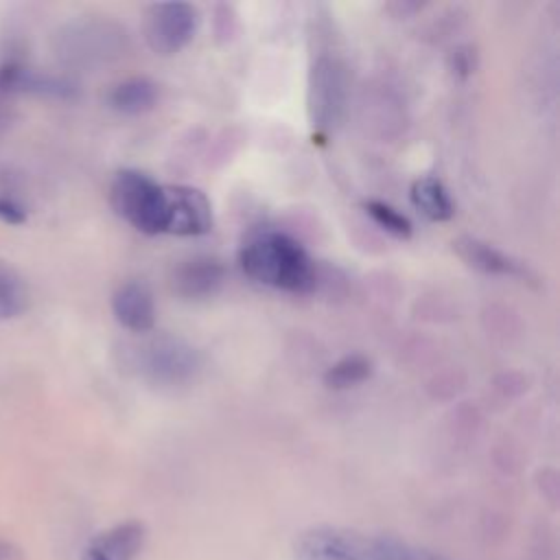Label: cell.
<instances>
[{
    "label": "cell",
    "mask_w": 560,
    "mask_h": 560,
    "mask_svg": "<svg viewBox=\"0 0 560 560\" xmlns=\"http://www.w3.org/2000/svg\"><path fill=\"white\" fill-rule=\"evenodd\" d=\"M241 269L258 284L308 293L315 289V265L300 241L280 230L252 232L238 252Z\"/></svg>",
    "instance_id": "1"
},
{
    "label": "cell",
    "mask_w": 560,
    "mask_h": 560,
    "mask_svg": "<svg viewBox=\"0 0 560 560\" xmlns=\"http://www.w3.org/2000/svg\"><path fill=\"white\" fill-rule=\"evenodd\" d=\"M109 203L114 212L142 234L166 232L168 201L166 186L138 168H122L109 184Z\"/></svg>",
    "instance_id": "2"
},
{
    "label": "cell",
    "mask_w": 560,
    "mask_h": 560,
    "mask_svg": "<svg viewBox=\"0 0 560 560\" xmlns=\"http://www.w3.org/2000/svg\"><path fill=\"white\" fill-rule=\"evenodd\" d=\"M293 560H389V536L339 525H313L298 534Z\"/></svg>",
    "instance_id": "3"
},
{
    "label": "cell",
    "mask_w": 560,
    "mask_h": 560,
    "mask_svg": "<svg viewBox=\"0 0 560 560\" xmlns=\"http://www.w3.org/2000/svg\"><path fill=\"white\" fill-rule=\"evenodd\" d=\"M138 372L153 385H184L201 370V354L186 339L175 335H155L136 350Z\"/></svg>",
    "instance_id": "4"
},
{
    "label": "cell",
    "mask_w": 560,
    "mask_h": 560,
    "mask_svg": "<svg viewBox=\"0 0 560 560\" xmlns=\"http://www.w3.org/2000/svg\"><path fill=\"white\" fill-rule=\"evenodd\" d=\"M348 68L337 55L322 52L311 66L306 107L317 131H330L339 125L348 105Z\"/></svg>",
    "instance_id": "5"
},
{
    "label": "cell",
    "mask_w": 560,
    "mask_h": 560,
    "mask_svg": "<svg viewBox=\"0 0 560 560\" xmlns=\"http://www.w3.org/2000/svg\"><path fill=\"white\" fill-rule=\"evenodd\" d=\"M199 13L188 2H158L144 13V39L155 55L168 57L195 37Z\"/></svg>",
    "instance_id": "6"
},
{
    "label": "cell",
    "mask_w": 560,
    "mask_h": 560,
    "mask_svg": "<svg viewBox=\"0 0 560 560\" xmlns=\"http://www.w3.org/2000/svg\"><path fill=\"white\" fill-rule=\"evenodd\" d=\"M166 232L177 236H201L212 230V206L192 186H166Z\"/></svg>",
    "instance_id": "7"
},
{
    "label": "cell",
    "mask_w": 560,
    "mask_h": 560,
    "mask_svg": "<svg viewBox=\"0 0 560 560\" xmlns=\"http://www.w3.org/2000/svg\"><path fill=\"white\" fill-rule=\"evenodd\" d=\"M147 527L142 521H120L98 532L83 549L81 560H136L144 547Z\"/></svg>",
    "instance_id": "8"
},
{
    "label": "cell",
    "mask_w": 560,
    "mask_h": 560,
    "mask_svg": "<svg viewBox=\"0 0 560 560\" xmlns=\"http://www.w3.org/2000/svg\"><path fill=\"white\" fill-rule=\"evenodd\" d=\"M112 313L116 322L138 335L153 330L155 326V302L151 289L140 280L122 282L112 295Z\"/></svg>",
    "instance_id": "9"
},
{
    "label": "cell",
    "mask_w": 560,
    "mask_h": 560,
    "mask_svg": "<svg viewBox=\"0 0 560 560\" xmlns=\"http://www.w3.org/2000/svg\"><path fill=\"white\" fill-rule=\"evenodd\" d=\"M66 48L63 52L79 61H92V59H107L112 55L120 52V42H125V31L114 28L112 24H83L72 28L68 35H63Z\"/></svg>",
    "instance_id": "10"
},
{
    "label": "cell",
    "mask_w": 560,
    "mask_h": 560,
    "mask_svg": "<svg viewBox=\"0 0 560 560\" xmlns=\"http://www.w3.org/2000/svg\"><path fill=\"white\" fill-rule=\"evenodd\" d=\"M225 282V267L208 256L182 262L173 271V289L186 300H203L214 295Z\"/></svg>",
    "instance_id": "11"
},
{
    "label": "cell",
    "mask_w": 560,
    "mask_h": 560,
    "mask_svg": "<svg viewBox=\"0 0 560 560\" xmlns=\"http://www.w3.org/2000/svg\"><path fill=\"white\" fill-rule=\"evenodd\" d=\"M453 245H455V252L459 254V258L466 265H470L472 269L481 271V273L510 276V278H525L527 276V269L518 260H514L512 256L492 247L490 243L464 236V238H457Z\"/></svg>",
    "instance_id": "12"
},
{
    "label": "cell",
    "mask_w": 560,
    "mask_h": 560,
    "mask_svg": "<svg viewBox=\"0 0 560 560\" xmlns=\"http://www.w3.org/2000/svg\"><path fill=\"white\" fill-rule=\"evenodd\" d=\"M158 103V85L147 77H129L118 81L107 92V105L127 116H138L153 109Z\"/></svg>",
    "instance_id": "13"
},
{
    "label": "cell",
    "mask_w": 560,
    "mask_h": 560,
    "mask_svg": "<svg viewBox=\"0 0 560 560\" xmlns=\"http://www.w3.org/2000/svg\"><path fill=\"white\" fill-rule=\"evenodd\" d=\"M409 197H411L413 208L420 214H424L429 221L442 223V221H448L455 214V203H453L446 186L433 175L418 177L411 184Z\"/></svg>",
    "instance_id": "14"
},
{
    "label": "cell",
    "mask_w": 560,
    "mask_h": 560,
    "mask_svg": "<svg viewBox=\"0 0 560 560\" xmlns=\"http://www.w3.org/2000/svg\"><path fill=\"white\" fill-rule=\"evenodd\" d=\"M28 284L22 273L0 258V319L20 317L28 308Z\"/></svg>",
    "instance_id": "15"
},
{
    "label": "cell",
    "mask_w": 560,
    "mask_h": 560,
    "mask_svg": "<svg viewBox=\"0 0 560 560\" xmlns=\"http://www.w3.org/2000/svg\"><path fill=\"white\" fill-rule=\"evenodd\" d=\"M372 376V361L363 354H346L324 372V383L330 389H350Z\"/></svg>",
    "instance_id": "16"
},
{
    "label": "cell",
    "mask_w": 560,
    "mask_h": 560,
    "mask_svg": "<svg viewBox=\"0 0 560 560\" xmlns=\"http://www.w3.org/2000/svg\"><path fill=\"white\" fill-rule=\"evenodd\" d=\"M28 68L22 63L20 57L9 55L0 61V131L9 122V112L13 105V98L24 92Z\"/></svg>",
    "instance_id": "17"
},
{
    "label": "cell",
    "mask_w": 560,
    "mask_h": 560,
    "mask_svg": "<svg viewBox=\"0 0 560 560\" xmlns=\"http://www.w3.org/2000/svg\"><path fill=\"white\" fill-rule=\"evenodd\" d=\"M363 210L368 212V217L381 228L385 230L387 234L396 236V238H409L411 232H413V225L411 221L398 212L394 206L385 203V201H376V199H370L363 203Z\"/></svg>",
    "instance_id": "18"
},
{
    "label": "cell",
    "mask_w": 560,
    "mask_h": 560,
    "mask_svg": "<svg viewBox=\"0 0 560 560\" xmlns=\"http://www.w3.org/2000/svg\"><path fill=\"white\" fill-rule=\"evenodd\" d=\"M0 221L9 225H22L26 221V208L13 197H0Z\"/></svg>",
    "instance_id": "19"
},
{
    "label": "cell",
    "mask_w": 560,
    "mask_h": 560,
    "mask_svg": "<svg viewBox=\"0 0 560 560\" xmlns=\"http://www.w3.org/2000/svg\"><path fill=\"white\" fill-rule=\"evenodd\" d=\"M0 560H24V553L15 542L0 538Z\"/></svg>",
    "instance_id": "20"
}]
</instances>
